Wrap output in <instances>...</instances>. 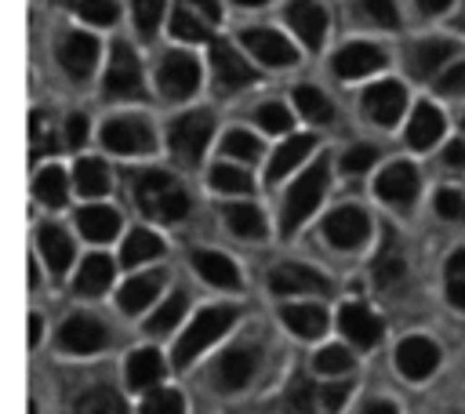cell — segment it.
Returning a JSON list of instances; mask_svg holds the SVG:
<instances>
[{
  "label": "cell",
  "instance_id": "cell-58",
  "mask_svg": "<svg viewBox=\"0 0 465 414\" xmlns=\"http://www.w3.org/2000/svg\"><path fill=\"white\" fill-rule=\"evenodd\" d=\"M418 7H421L425 15H443V11L450 7V0H418Z\"/></svg>",
  "mask_w": 465,
  "mask_h": 414
},
{
  "label": "cell",
  "instance_id": "cell-61",
  "mask_svg": "<svg viewBox=\"0 0 465 414\" xmlns=\"http://www.w3.org/2000/svg\"><path fill=\"white\" fill-rule=\"evenodd\" d=\"M236 4H243V7H254V4H265V0H236Z\"/></svg>",
  "mask_w": 465,
  "mask_h": 414
},
{
  "label": "cell",
  "instance_id": "cell-38",
  "mask_svg": "<svg viewBox=\"0 0 465 414\" xmlns=\"http://www.w3.org/2000/svg\"><path fill=\"white\" fill-rule=\"evenodd\" d=\"M287 410H291V414H320V410H323L320 392H316L309 381L298 378V381L287 389Z\"/></svg>",
  "mask_w": 465,
  "mask_h": 414
},
{
  "label": "cell",
  "instance_id": "cell-27",
  "mask_svg": "<svg viewBox=\"0 0 465 414\" xmlns=\"http://www.w3.org/2000/svg\"><path fill=\"white\" fill-rule=\"evenodd\" d=\"M450 54H454V44H450V40H425V44H418V47L411 51V73H414V76H429V73H436Z\"/></svg>",
  "mask_w": 465,
  "mask_h": 414
},
{
  "label": "cell",
  "instance_id": "cell-57",
  "mask_svg": "<svg viewBox=\"0 0 465 414\" xmlns=\"http://www.w3.org/2000/svg\"><path fill=\"white\" fill-rule=\"evenodd\" d=\"M189 4H193L196 11H203V18H207V22H218V18H222V7H218L214 0H189Z\"/></svg>",
  "mask_w": 465,
  "mask_h": 414
},
{
  "label": "cell",
  "instance_id": "cell-9",
  "mask_svg": "<svg viewBox=\"0 0 465 414\" xmlns=\"http://www.w3.org/2000/svg\"><path fill=\"white\" fill-rule=\"evenodd\" d=\"M403 102H407V98H403V87H400L396 80H381V84L367 87V94H363L367 116H371L374 123H381V127H392V123L400 120Z\"/></svg>",
  "mask_w": 465,
  "mask_h": 414
},
{
  "label": "cell",
  "instance_id": "cell-49",
  "mask_svg": "<svg viewBox=\"0 0 465 414\" xmlns=\"http://www.w3.org/2000/svg\"><path fill=\"white\" fill-rule=\"evenodd\" d=\"M436 211H440L443 218H450V222H461V218H465V196L454 192V189H440V192H436Z\"/></svg>",
  "mask_w": 465,
  "mask_h": 414
},
{
  "label": "cell",
  "instance_id": "cell-26",
  "mask_svg": "<svg viewBox=\"0 0 465 414\" xmlns=\"http://www.w3.org/2000/svg\"><path fill=\"white\" fill-rule=\"evenodd\" d=\"M113 283V261L105 254H91L76 272V294H102Z\"/></svg>",
  "mask_w": 465,
  "mask_h": 414
},
{
  "label": "cell",
  "instance_id": "cell-40",
  "mask_svg": "<svg viewBox=\"0 0 465 414\" xmlns=\"http://www.w3.org/2000/svg\"><path fill=\"white\" fill-rule=\"evenodd\" d=\"M447 298L454 309L465 312V251H454L447 261Z\"/></svg>",
  "mask_w": 465,
  "mask_h": 414
},
{
  "label": "cell",
  "instance_id": "cell-24",
  "mask_svg": "<svg viewBox=\"0 0 465 414\" xmlns=\"http://www.w3.org/2000/svg\"><path fill=\"white\" fill-rule=\"evenodd\" d=\"M254 374V352L251 349H229L218 363V385L222 389H243Z\"/></svg>",
  "mask_w": 465,
  "mask_h": 414
},
{
  "label": "cell",
  "instance_id": "cell-28",
  "mask_svg": "<svg viewBox=\"0 0 465 414\" xmlns=\"http://www.w3.org/2000/svg\"><path fill=\"white\" fill-rule=\"evenodd\" d=\"M309 149H312V138H309V134H294L291 142H283V145L272 153V163H269V182H276V178H283L291 167H298V163L309 156Z\"/></svg>",
  "mask_w": 465,
  "mask_h": 414
},
{
  "label": "cell",
  "instance_id": "cell-32",
  "mask_svg": "<svg viewBox=\"0 0 465 414\" xmlns=\"http://www.w3.org/2000/svg\"><path fill=\"white\" fill-rule=\"evenodd\" d=\"M163 251V243H160V236H153L149 229H134L127 240H124V251H120V261L124 265H142V261H149V258H156Z\"/></svg>",
  "mask_w": 465,
  "mask_h": 414
},
{
  "label": "cell",
  "instance_id": "cell-16",
  "mask_svg": "<svg viewBox=\"0 0 465 414\" xmlns=\"http://www.w3.org/2000/svg\"><path fill=\"white\" fill-rule=\"evenodd\" d=\"M211 58H214V76H218V84H222L225 91L247 87V84H254V76H258L229 44H214V47H211Z\"/></svg>",
  "mask_w": 465,
  "mask_h": 414
},
{
  "label": "cell",
  "instance_id": "cell-12",
  "mask_svg": "<svg viewBox=\"0 0 465 414\" xmlns=\"http://www.w3.org/2000/svg\"><path fill=\"white\" fill-rule=\"evenodd\" d=\"M385 65V51L374 47V44H349L334 54V73L341 80H356V76H367L374 69Z\"/></svg>",
  "mask_w": 465,
  "mask_h": 414
},
{
  "label": "cell",
  "instance_id": "cell-35",
  "mask_svg": "<svg viewBox=\"0 0 465 414\" xmlns=\"http://www.w3.org/2000/svg\"><path fill=\"white\" fill-rule=\"evenodd\" d=\"M33 192H36V200H44V203L58 207V203H65L69 182H65V174H62L58 167H47V171H40V174H36V182H33Z\"/></svg>",
  "mask_w": 465,
  "mask_h": 414
},
{
  "label": "cell",
  "instance_id": "cell-20",
  "mask_svg": "<svg viewBox=\"0 0 465 414\" xmlns=\"http://www.w3.org/2000/svg\"><path fill=\"white\" fill-rule=\"evenodd\" d=\"M193 265L214 287H240V269L232 265V258H225L218 251H196L193 254Z\"/></svg>",
  "mask_w": 465,
  "mask_h": 414
},
{
  "label": "cell",
  "instance_id": "cell-18",
  "mask_svg": "<svg viewBox=\"0 0 465 414\" xmlns=\"http://www.w3.org/2000/svg\"><path fill=\"white\" fill-rule=\"evenodd\" d=\"M58 58L73 76H87L98 62V40L91 33H69L58 47Z\"/></svg>",
  "mask_w": 465,
  "mask_h": 414
},
{
  "label": "cell",
  "instance_id": "cell-11",
  "mask_svg": "<svg viewBox=\"0 0 465 414\" xmlns=\"http://www.w3.org/2000/svg\"><path fill=\"white\" fill-rule=\"evenodd\" d=\"M287 22L291 29L305 40V47H320L323 33H327V11L312 0H291L287 4Z\"/></svg>",
  "mask_w": 465,
  "mask_h": 414
},
{
  "label": "cell",
  "instance_id": "cell-54",
  "mask_svg": "<svg viewBox=\"0 0 465 414\" xmlns=\"http://www.w3.org/2000/svg\"><path fill=\"white\" fill-rule=\"evenodd\" d=\"M65 142L76 149V145H84L87 142V120L80 116V113H73L69 120H65Z\"/></svg>",
  "mask_w": 465,
  "mask_h": 414
},
{
  "label": "cell",
  "instance_id": "cell-48",
  "mask_svg": "<svg viewBox=\"0 0 465 414\" xmlns=\"http://www.w3.org/2000/svg\"><path fill=\"white\" fill-rule=\"evenodd\" d=\"M76 11H80V18H87L94 25H109L116 18V4L113 0H84Z\"/></svg>",
  "mask_w": 465,
  "mask_h": 414
},
{
  "label": "cell",
  "instance_id": "cell-41",
  "mask_svg": "<svg viewBox=\"0 0 465 414\" xmlns=\"http://www.w3.org/2000/svg\"><path fill=\"white\" fill-rule=\"evenodd\" d=\"M312 367L320 374H345V370H352V356L341 345H327V349H320L312 356Z\"/></svg>",
  "mask_w": 465,
  "mask_h": 414
},
{
  "label": "cell",
  "instance_id": "cell-44",
  "mask_svg": "<svg viewBox=\"0 0 465 414\" xmlns=\"http://www.w3.org/2000/svg\"><path fill=\"white\" fill-rule=\"evenodd\" d=\"M171 33H174V36H182V40H193V44L207 40L203 22H196V18H193L185 7H174V15H171Z\"/></svg>",
  "mask_w": 465,
  "mask_h": 414
},
{
  "label": "cell",
  "instance_id": "cell-7",
  "mask_svg": "<svg viewBox=\"0 0 465 414\" xmlns=\"http://www.w3.org/2000/svg\"><path fill=\"white\" fill-rule=\"evenodd\" d=\"M102 142L113 153L138 156V153H149L153 149V131L142 120H134V116H120V120H109L102 127Z\"/></svg>",
  "mask_w": 465,
  "mask_h": 414
},
{
  "label": "cell",
  "instance_id": "cell-51",
  "mask_svg": "<svg viewBox=\"0 0 465 414\" xmlns=\"http://www.w3.org/2000/svg\"><path fill=\"white\" fill-rule=\"evenodd\" d=\"M363 7H367V15L378 22V25H396L400 22V11H396V0H363Z\"/></svg>",
  "mask_w": 465,
  "mask_h": 414
},
{
  "label": "cell",
  "instance_id": "cell-53",
  "mask_svg": "<svg viewBox=\"0 0 465 414\" xmlns=\"http://www.w3.org/2000/svg\"><path fill=\"white\" fill-rule=\"evenodd\" d=\"M440 91H443V94H465V62L450 65V69L440 76Z\"/></svg>",
  "mask_w": 465,
  "mask_h": 414
},
{
  "label": "cell",
  "instance_id": "cell-42",
  "mask_svg": "<svg viewBox=\"0 0 465 414\" xmlns=\"http://www.w3.org/2000/svg\"><path fill=\"white\" fill-rule=\"evenodd\" d=\"M142 414H185V403L174 389H153L142 403Z\"/></svg>",
  "mask_w": 465,
  "mask_h": 414
},
{
  "label": "cell",
  "instance_id": "cell-46",
  "mask_svg": "<svg viewBox=\"0 0 465 414\" xmlns=\"http://www.w3.org/2000/svg\"><path fill=\"white\" fill-rule=\"evenodd\" d=\"M163 4H167V0H134V22H138L142 33H153V29L160 25Z\"/></svg>",
  "mask_w": 465,
  "mask_h": 414
},
{
  "label": "cell",
  "instance_id": "cell-36",
  "mask_svg": "<svg viewBox=\"0 0 465 414\" xmlns=\"http://www.w3.org/2000/svg\"><path fill=\"white\" fill-rule=\"evenodd\" d=\"M294 102H298V109L309 116V120H316V123H327L331 120V102L316 91V87H309V84H302V87H294Z\"/></svg>",
  "mask_w": 465,
  "mask_h": 414
},
{
  "label": "cell",
  "instance_id": "cell-55",
  "mask_svg": "<svg viewBox=\"0 0 465 414\" xmlns=\"http://www.w3.org/2000/svg\"><path fill=\"white\" fill-rule=\"evenodd\" d=\"M345 392H349L345 381H341V385H331V389H320V403H323V410H338V403L345 399Z\"/></svg>",
  "mask_w": 465,
  "mask_h": 414
},
{
  "label": "cell",
  "instance_id": "cell-17",
  "mask_svg": "<svg viewBox=\"0 0 465 414\" xmlns=\"http://www.w3.org/2000/svg\"><path fill=\"white\" fill-rule=\"evenodd\" d=\"M338 327H341V334H345L349 341H356V345H374V341L381 338L378 316H374L367 305H360V301H352V305H345V309L338 312Z\"/></svg>",
  "mask_w": 465,
  "mask_h": 414
},
{
  "label": "cell",
  "instance_id": "cell-21",
  "mask_svg": "<svg viewBox=\"0 0 465 414\" xmlns=\"http://www.w3.org/2000/svg\"><path fill=\"white\" fill-rule=\"evenodd\" d=\"M443 134V113L436 109V105H418L414 109V120H411V127H407V142L414 145V149H429L436 138Z\"/></svg>",
  "mask_w": 465,
  "mask_h": 414
},
{
  "label": "cell",
  "instance_id": "cell-10",
  "mask_svg": "<svg viewBox=\"0 0 465 414\" xmlns=\"http://www.w3.org/2000/svg\"><path fill=\"white\" fill-rule=\"evenodd\" d=\"M436 363H440V349L429 341V338H407V341H400V349H396V367H400V374H407V378H429L432 370H436Z\"/></svg>",
  "mask_w": 465,
  "mask_h": 414
},
{
  "label": "cell",
  "instance_id": "cell-52",
  "mask_svg": "<svg viewBox=\"0 0 465 414\" xmlns=\"http://www.w3.org/2000/svg\"><path fill=\"white\" fill-rule=\"evenodd\" d=\"M29 134H33V156H40V153L51 149V134H47V116L44 113H33L29 116Z\"/></svg>",
  "mask_w": 465,
  "mask_h": 414
},
{
  "label": "cell",
  "instance_id": "cell-2",
  "mask_svg": "<svg viewBox=\"0 0 465 414\" xmlns=\"http://www.w3.org/2000/svg\"><path fill=\"white\" fill-rule=\"evenodd\" d=\"M323 189H327V160L312 163V167L291 185V192H287V200H283V222H280L283 232H294V229L320 207Z\"/></svg>",
  "mask_w": 465,
  "mask_h": 414
},
{
  "label": "cell",
  "instance_id": "cell-15",
  "mask_svg": "<svg viewBox=\"0 0 465 414\" xmlns=\"http://www.w3.org/2000/svg\"><path fill=\"white\" fill-rule=\"evenodd\" d=\"M374 189H378V196L389 200V203H411V200L418 196V171H414L411 163H392V167H385V171L378 174Z\"/></svg>",
  "mask_w": 465,
  "mask_h": 414
},
{
  "label": "cell",
  "instance_id": "cell-30",
  "mask_svg": "<svg viewBox=\"0 0 465 414\" xmlns=\"http://www.w3.org/2000/svg\"><path fill=\"white\" fill-rule=\"evenodd\" d=\"M156 291H160V276H156V272L134 276V280H127L124 291H120V309H124V312H142V309L156 298Z\"/></svg>",
  "mask_w": 465,
  "mask_h": 414
},
{
  "label": "cell",
  "instance_id": "cell-6",
  "mask_svg": "<svg viewBox=\"0 0 465 414\" xmlns=\"http://www.w3.org/2000/svg\"><path fill=\"white\" fill-rule=\"evenodd\" d=\"M156 84H160V91H163L167 98H189V94L196 91V84H200V65H196V58H193V54H182V51L167 54V58L160 62Z\"/></svg>",
  "mask_w": 465,
  "mask_h": 414
},
{
  "label": "cell",
  "instance_id": "cell-3",
  "mask_svg": "<svg viewBox=\"0 0 465 414\" xmlns=\"http://www.w3.org/2000/svg\"><path fill=\"white\" fill-rule=\"evenodd\" d=\"M229 327H232V309H225V305L203 309V312L189 323V330L182 334V341H178V349H174V367L193 363V360H196L211 341H218Z\"/></svg>",
  "mask_w": 465,
  "mask_h": 414
},
{
  "label": "cell",
  "instance_id": "cell-59",
  "mask_svg": "<svg viewBox=\"0 0 465 414\" xmlns=\"http://www.w3.org/2000/svg\"><path fill=\"white\" fill-rule=\"evenodd\" d=\"M40 341V316H29V345Z\"/></svg>",
  "mask_w": 465,
  "mask_h": 414
},
{
  "label": "cell",
  "instance_id": "cell-33",
  "mask_svg": "<svg viewBox=\"0 0 465 414\" xmlns=\"http://www.w3.org/2000/svg\"><path fill=\"white\" fill-rule=\"evenodd\" d=\"M73 182H76V189H80L84 196H102V192H109V171H105L102 160H91V156L76 163Z\"/></svg>",
  "mask_w": 465,
  "mask_h": 414
},
{
  "label": "cell",
  "instance_id": "cell-39",
  "mask_svg": "<svg viewBox=\"0 0 465 414\" xmlns=\"http://www.w3.org/2000/svg\"><path fill=\"white\" fill-rule=\"evenodd\" d=\"M211 185L218 189V192H251V174L247 171H240V167H229V163H218L214 171H211Z\"/></svg>",
  "mask_w": 465,
  "mask_h": 414
},
{
  "label": "cell",
  "instance_id": "cell-4",
  "mask_svg": "<svg viewBox=\"0 0 465 414\" xmlns=\"http://www.w3.org/2000/svg\"><path fill=\"white\" fill-rule=\"evenodd\" d=\"M211 134H214V116L203 113V109H196V113H185V116H178V120L171 123L167 145H171V153H174L178 160L196 163V160L203 156Z\"/></svg>",
  "mask_w": 465,
  "mask_h": 414
},
{
  "label": "cell",
  "instance_id": "cell-56",
  "mask_svg": "<svg viewBox=\"0 0 465 414\" xmlns=\"http://www.w3.org/2000/svg\"><path fill=\"white\" fill-rule=\"evenodd\" d=\"M443 160H447L450 167H465V142H450V145L443 149Z\"/></svg>",
  "mask_w": 465,
  "mask_h": 414
},
{
  "label": "cell",
  "instance_id": "cell-37",
  "mask_svg": "<svg viewBox=\"0 0 465 414\" xmlns=\"http://www.w3.org/2000/svg\"><path fill=\"white\" fill-rule=\"evenodd\" d=\"M403 276H407V265H403L400 251H396V247H385V251L374 258V280H378L381 287H396Z\"/></svg>",
  "mask_w": 465,
  "mask_h": 414
},
{
  "label": "cell",
  "instance_id": "cell-50",
  "mask_svg": "<svg viewBox=\"0 0 465 414\" xmlns=\"http://www.w3.org/2000/svg\"><path fill=\"white\" fill-rule=\"evenodd\" d=\"M374 160H378V149H374V145H356V149H349V153L341 156V167H345L349 174H360V171H367Z\"/></svg>",
  "mask_w": 465,
  "mask_h": 414
},
{
  "label": "cell",
  "instance_id": "cell-34",
  "mask_svg": "<svg viewBox=\"0 0 465 414\" xmlns=\"http://www.w3.org/2000/svg\"><path fill=\"white\" fill-rule=\"evenodd\" d=\"M73 414H124V403L113 389H91L73 403Z\"/></svg>",
  "mask_w": 465,
  "mask_h": 414
},
{
  "label": "cell",
  "instance_id": "cell-25",
  "mask_svg": "<svg viewBox=\"0 0 465 414\" xmlns=\"http://www.w3.org/2000/svg\"><path fill=\"white\" fill-rule=\"evenodd\" d=\"M160 374H163V360H160V352H153V349H138V352H131V360H127V385L131 389H153L156 381H160Z\"/></svg>",
  "mask_w": 465,
  "mask_h": 414
},
{
  "label": "cell",
  "instance_id": "cell-22",
  "mask_svg": "<svg viewBox=\"0 0 465 414\" xmlns=\"http://www.w3.org/2000/svg\"><path fill=\"white\" fill-rule=\"evenodd\" d=\"M76 225H80V232H84L87 240L105 243V240L116 236V229H120V214H116L113 207H84V211L76 214Z\"/></svg>",
  "mask_w": 465,
  "mask_h": 414
},
{
  "label": "cell",
  "instance_id": "cell-8",
  "mask_svg": "<svg viewBox=\"0 0 465 414\" xmlns=\"http://www.w3.org/2000/svg\"><path fill=\"white\" fill-rule=\"evenodd\" d=\"M323 236L338 247V251H352L367 240V214L360 207H338L327 214L323 222Z\"/></svg>",
  "mask_w": 465,
  "mask_h": 414
},
{
  "label": "cell",
  "instance_id": "cell-23",
  "mask_svg": "<svg viewBox=\"0 0 465 414\" xmlns=\"http://www.w3.org/2000/svg\"><path fill=\"white\" fill-rule=\"evenodd\" d=\"M280 316L298 338H320L327 330V312L320 305H283Z\"/></svg>",
  "mask_w": 465,
  "mask_h": 414
},
{
  "label": "cell",
  "instance_id": "cell-14",
  "mask_svg": "<svg viewBox=\"0 0 465 414\" xmlns=\"http://www.w3.org/2000/svg\"><path fill=\"white\" fill-rule=\"evenodd\" d=\"M243 44H247V51L258 58V62H265V65H291L298 54H294V47L280 36V33H272V29H247L243 33Z\"/></svg>",
  "mask_w": 465,
  "mask_h": 414
},
{
  "label": "cell",
  "instance_id": "cell-45",
  "mask_svg": "<svg viewBox=\"0 0 465 414\" xmlns=\"http://www.w3.org/2000/svg\"><path fill=\"white\" fill-rule=\"evenodd\" d=\"M222 149H225L229 156H236V160H254L262 145H258L254 134H247V131H229L225 142H222Z\"/></svg>",
  "mask_w": 465,
  "mask_h": 414
},
{
  "label": "cell",
  "instance_id": "cell-43",
  "mask_svg": "<svg viewBox=\"0 0 465 414\" xmlns=\"http://www.w3.org/2000/svg\"><path fill=\"white\" fill-rule=\"evenodd\" d=\"M182 312H185V294H174V298H167L156 312H153V320H149V330H156V334H167L178 320H182Z\"/></svg>",
  "mask_w": 465,
  "mask_h": 414
},
{
  "label": "cell",
  "instance_id": "cell-13",
  "mask_svg": "<svg viewBox=\"0 0 465 414\" xmlns=\"http://www.w3.org/2000/svg\"><path fill=\"white\" fill-rule=\"evenodd\" d=\"M58 341L69 352H94V349L105 345V327L94 316H69L58 330Z\"/></svg>",
  "mask_w": 465,
  "mask_h": 414
},
{
  "label": "cell",
  "instance_id": "cell-5",
  "mask_svg": "<svg viewBox=\"0 0 465 414\" xmlns=\"http://www.w3.org/2000/svg\"><path fill=\"white\" fill-rule=\"evenodd\" d=\"M105 94L109 98H138L142 94V69L127 44L113 47V62L105 73Z\"/></svg>",
  "mask_w": 465,
  "mask_h": 414
},
{
  "label": "cell",
  "instance_id": "cell-19",
  "mask_svg": "<svg viewBox=\"0 0 465 414\" xmlns=\"http://www.w3.org/2000/svg\"><path fill=\"white\" fill-rule=\"evenodd\" d=\"M269 287L276 294H309V291H327V280L320 272H312L309 265H280L272 276H269Z\"/></svg>",
  "mask_w": 465,
  "mask_h": 414
},
{
  "label": "cell",
  "instance_id": "cell-60",
  "mask_svg": "<svg viewBox=\"0 0 465 414\" xmlns=\"http://www.w3.org/2000/svg\"><path fill=\"white\" fill-rule=\"evenodd\" d=\"M363 414H396V407L392 403H371Z\"/></svg>",
  "mask_w": 465,
  "mask_h": 414
},
{
  "label": "cell",
  "instance_id": "cell-29",
  "mask_svg": "<svg viewBox=\"0 0 465 414\" xmlns=\"http://www.w3.org/2000/svg\"><path fill=\"white\" fill-rule=\"evenodd\" d=\"M40 251H44V258H47V265L54 272H65L69 261H73V240L62 229H54V225L40 229Z\"/></svg>",
  "mask_w": 465,
  "mask_h": 414
},
{
  "label": "cell",
  "instance_id": "cell-47",
  "mask_svg": "<svg viewBox=\"0 0 465 414\" xmlns=\"http://www.w3.org/2000/svg\"><path fill=\"white\" fill-rule=\"evenodd\" d=\"M258 123H262L265 131H276V134H283V131H291V113H287L283 105L269 102V105H262V109H258Z\"/></svg>",
  "mask_w": 465,
  "mask_h": 414
},
{
  "label": "cell",
  "instance_id": "cell-31",
  "mask_svg": "<svg viewBox=\"0 0 465 414\" xmlns=\"http://www.w3.org/2000/svg\"><path fill=\"white\" fill-rule=\"evenodd\" d=\"M225 222H229V229H232L236 236H243V240H262V236H265V222H262L258 207H251V203H232V207H225Z\"/></svg>",
  "mask_w": 465,
  "mask_h": 414
},
{
  "label": "cell",
  "instance_id": "cell-1",
  "mask_svg": "<svg viewBox=\"0 0 465 414\" xmlns=\"http://www.w3.org/2000/svg\"><path fill=\"white\" fill-rule=\"evenodd\" d=\"M134 200L156 222H174V218H185V211H189L185 189L167 171H142L134 178Z\"/></svg>",
  "mask_w": 465,
  "mask_h": 414
}]
</instances>
